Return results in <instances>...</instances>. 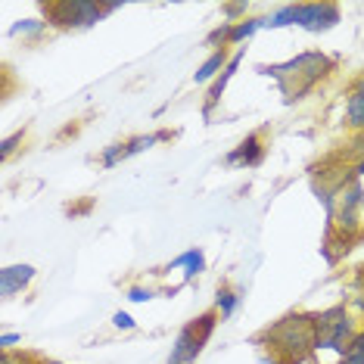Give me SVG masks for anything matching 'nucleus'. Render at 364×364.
Instances as JSON below:
<instances>
[{"label":"nucleus","mask_w":364,"mask_h":364,"mask_svg":"<svg viewBox=\"0 0 364 364\" xmlns=\"http://www.w3.org/2000/svg\"><path fill=\"white\" fill-rule=\"evenodd\" d=\"M333 65H336L333 56H327L324 50H302L284 63L259 65V72L274 81L280 97H284V103L293 106V103H302L324 78H330Z\"/></svg>","instance_id":"obj_1"},{"label":"nucleus","mask_w":364,"mask_h":364,"mask_svg":"<svg viewBox=\"0 0 364 364\" xmlns=\"http://www.w3.org/2000/svg\"><path fill=\"white\" fill-rule=\"evenodd\" d=\"M314 311H293L264 330L262 343L284 364H302L314 355Z\"/></svg>","instance_id":"obj_2"},{"label":"nucleus","mask_w":364,"mask_h":364,"mask_svg":"<svg viewBox=\"0 0 364 364\" xmlns=\"http://www.w3.org/2000/svg\"><path fill=\"white\" fill-rule=\"evenodd\" d=\"M358 324H355V314L349 311V305L339 302V305H330L324 311H314V355L327 352V355H336V364L339 358L346 355L349 343L358 333Z\"/></svg>","instance_id":"obj_3"},{"label":"nucleus","mask_w":364,"mask_h":364,"mask_svg":"<svg viewBox=\"0 0 364 364\" xmlns=\"http://www.w3.org/2000/svg\"><path fill=\"white\" fill-rule=\"evenodd\" d=\"M343 22V10L336 4H287L264 16V28H302L311 35H324Z\"/></svg>","instance_id":"obj_4"},{"label":"nucleus","mask_w":364,"mask_h":364,"mask_svg":"<svg viewBox=\"0 0 364 364\" xmlns=\"http://www.w3.org/2000/svg\"><path fill=\"white\" fill-rule=\"evenodd\" d=\"M44 19L50 28L60 31H81L94 28L103 16L122 10V4H97V0H56V4H41Z\"/></svg>","instance_id":"obj_5"},{"label":"nucleus","mask_w":364,"mask_h":364,"mask_svg":"<svg viewBox=\"0 0 364 364\" xmlns=\"http://www.w3.org/2000/svg\"><path fill=\"white\" fill-rule=\"evenodd\" d=\"M218 311L209 309V311H203L200 318H193V321H187L184 327L178 330V336H175V343H171V352H168V358H165V364H196V358L203 355L205 349V343L212 339L215 333V327H218Z\"/></svg>","instance_id":"obj_6"},{"label":"nucleus","mask_w":364,"mask_h":364,"mask_svg":"<svg viewBox=\"0 0 364 364\" xmlns=\"http://www.w3.org/2000/svg\"><path fill=\"white\" fill-rule=\"evenodd\" d=\"M361 212H364V184L361 178H352L349 184L336 193V205H333V218L327 221L333 230H339L343 237H358L361 230Z\"/></svg>","instance_id":"obj_7"},{"label":"nucleus","mask_w":364,"mask_h":364,"mask_svg":"<svg viewBox=\"0 0 364 364\" xmlns=\"http://www.w3.org/2000/svg\"><path fill=\"white\" fill-rule=\"evenodd\" d=\"M264 156H268V146H264V131H252V134H246L240 144L225 156L228 165H234V168H255V165L264 162Z\"/></svg>","instance_id":"obj_8"},{"label":"nucleus","mask_w":364,"mask_h":364,"mask_svg":"<svg viewBox=\"0 0 364 364\" xmlns=\"http://www.w3.org/2000/svg\"><path fill=\"white\" fill-rule=\"evenodd\" d=\"M35 277H38L35 264H26V262L22 264H6V268L0 271V296H4V299H13V296L26 293Z\"/></svg>","instance_id":"obj_9"},{"label":"nucleus","mask_w":364,"mask_h":364,"mask_svg":"<svg viewBox=\"0 0 364 364\" xmlns=\"http://www.w3.org/2000/svg\"><path fill=\"white\" fill-rule=\"evenodd\" d=\"M243 47H240V50L230 56V63L225 65V72H221L218 78L212 81L209 85V90H205V103H203V115L205 119H212V112H215V106L221 103V97H225V90H228V85L230 81H234V75H237V69H240V63H243Z\"/></svg>","instance_id":"obj_10"},{"label":"nucleus","mask_w":364,"mask_h":364,"mask_svg":"<svg viewBox=\"0 0 364 364\" xmlns=\"http://www.w3.org/2000/svg\"><path fill=\"white\" fill-rule=\"evenodd\" d=\"M343 119H346V128H352L355 134L364 131V72L355 78V85L349 87V94H346Z\"/></svg>","instance_id":"obj_11"},{"label":"nucleus","mask_w":364,"mask_h":364,"mask_svg":"<svg viewBox=\"0 0 364 364\" xmlns=\"http://www.w3.org/2000/svg\"><path fill=\"white\" fill-rule=\"evenodd\" d=\"M168 271H181L184 280H196L205 271V252L200 250V246H193V250H184L178 259L168 262Z\"/></svg>","instance_id":"obj_12"},{"label":"nucleus","mask_w":364,"mask_h":364,"mask_svg":"<svg viewBox=\"0 0 364 364\" xmlns=\"http://www.w3.org/2000/svg\"><path fill=\"white\" fill-rule=\"evenodd\" d=\"M228 63H230L228 47H225V50H212V53L200 63V69L193 72V81H196V85H212V81L218 78L221 72H225V65H228Z\"/></svg>","instance_id":"obj_13"},{"label":"nucleus","mask_w":364,"mask_h":364,"mask_svg":"<svg viewBox=\"0 0 364 364\" xmlns=\"http://www.w3.org/2000/svg\"><path fill=\"white\" fill-rule=\"evenodd\" d=\"M212 309L218 311V318H221V321H230V318L237 314V309H240V296H237L230 287H218V293H215Z\"/></svg>","instance_id":"obj_14"},{"label":"nucleus","mask_w":364,"mask_h":364,"mask_svg":"<svg viewBox=\"0 0 364 364\" xmlns=\"http://www.w3.org/2000/svg\"><path fill=\"white\" fill-rule=\"evenodd\" d=\"M264 28V16H246L243 22H234V31H230V47H240L243 41H250L255 31Z\"/></svg>","instance_id":"obj_15"},{"label":"nucleus","mask_w":364,"mask_h":364,"mask_svg":"<svg viewBox=\"0 0 364 364\" xmlns=\"http://www.w3.org/2000/svg\"><path fill=\"white\" fill-rule=\"evenodd\" d=\"M47 28H50L47 26V19H19L10 28V38H41Z\"/></svg>","instance_id":"obj_16"},{"label":"nucleus","mask_w":364,"mask_h":364,"mask_svg":"<svg viewBox=\"0 0 364 364\" xmlns=\"http://www.w3.org/2000/svg\"><path fill=\"white\" fill-rule=\"evenodd\" d=\"M230 31H234V22H221V26H215L209 35H205V44H209L212 50H225V47H230Z\"/></svg>","instance_id":"obj_17"},{"label":"nucleus","mask_w":364,"mask_h":364,"mask_svg":"<svg viewBox=\"0 0 364 364\" xmlns=\"http://www.w3.org/2000/svg\"><path fill=\"white\" fill-rule=\"evenodd\" d=\"M339 364H364V327L355 333V339L349 343L343 358H339Z\"/></svg>","instance_id":"obj_18"},{"label":"nucleus","mask_w":364,"mask_h":364,"mask_svg":"<svg viewBox=\"0 0 364 364\" xmlns=\"http://www.w3.org/2000/svg\"><path fill=\"white\" fill-rule=\"evenodd\" d=\"M26 134H28V131H26V128H19V131H16V134L4 137V146H0V159H10V156H13L16 150H19V144H22V140H26Z\"/></svg>","instance_id":"obj_19"},{"label":"nucleus","mask_w":364,"mask_h":364,"mask_svg":"<svg viewBox=\"0 0 364 364\" xmlns=\"http://www.w3.org/2000/svg\"><path fill=\"white\" fill-rule=\"evenodd\" d=\"M0 364H47V361L35 358V355H26V352H4Z\"/></svg>","instance_id":"obj_20"},{"label":"nucleus","mask_w":364,"mask_h":364,"mask_svg":"<svg viewBox=\"0 0 364 364\" xmlns=\"http://www.w3.org/2000/svg\"><path fill=\"white\" fill-rule=\"evenodd\" d=\"M112 327H115V330H134L137 321L131 318L128 311H115V314H112Z\"/></svg>","instance_id":"obj_21"},{"label":"nucleus","mask_w":364,"mask_h":364,"mask_svg":"<svg viewBox=\"0 0 364 364\" xmlns=\"http://www.w3.org/2000/svg\"><path fill=\"white\" fill-rule=\"evenodd\" d=\"M246 10H250L246 4H228V6H225L228 22H243V19H246Z\"/></svg>","instance_id":"obj_22"},{"label":"nucleus","mask_w":364,"mask_h":364,"mask_svg":"<svg viewBox=\"0 0 364 364\" xmlns=\"http://www.w3.org/2000/svg\"><path fill=\"white\" fill-rule=\"evenodd\" d=\"M153 289H146V287H131L128 289V302H150L153 299Z\"/></svg>","instance_id":"obj_23"},{"label":"nucleus","mask_w":364,"mask_h":364,"mask_svg":"<svg viewBox=\"0 0 364 364\" xmlns=\"http://www.w3.org/2000/svg\"><path fill=\"white\" fill-rule=\"evenodd\" d=\"M19 343H22V333H13V330L0 333V349H4V352H13Z\"/></svg>","instance_id":"obj_24"},{"label":"nucleus","mask_w":364,"mask_h":364,"mask_svg":"<svg viewBox=\"0 0 364 364\" xmlns=\"http://www.w3.org/2000/svg\"><path fill=\"white\" fill-rule=\"evenodd\" d=\"M259 364H284V361H280L274 352H268V349H264V352L259 355Z\"/></svg>","instance_id":"obj_25"},{"label":"nucleus","mask_w":364,"mask_h":364,"mask_svg":"<svg viewBox=\"0 0 364 364\" xmlns=\"http://www.w3.org/2000/svg\"><path fill=\"white\" fill-rule=\"evenodd\" d=\"M355 175H358V178H364V156H361L358 162H355Z\"/></svg>","instance_id":"obj_26"},{"label":"nucleus","mask_w":364,"mask_h":364,"mask_svg":"<svg viewBox=\"0 0 364 364\" xmlns=\"http://www.w3.org/2000/svg\"><path fill=\"white\" fill-rule=\"evenodd\" d=\"M47 364H60V361H50V358H47Z\"/></svg>","instance_id":"obj_27"}]
</instances>
